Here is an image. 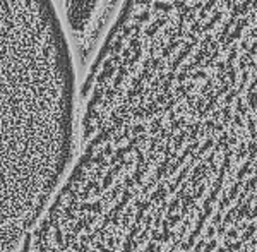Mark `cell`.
Listing matches in <instances>:
<instances>
[{"label": "cell", "mask_w": 257, "mask_h": 252, "mask_svg": "<svg viewBox=\"0 0 257 252\" xmlns=\"http://www.w3.org/2000/svg\"><path fill=\"white\" fill-rule=\"evenodd\" d=\"M79 101L55 0H0V252H17L74 158Z\"/></svg>", "instance_id": "1"}, {"label": "cell", "mask_w": 257, "mask_h": 252, "mask_svg": "<svg viewBox=\"0 0 257 252\" xmlns=\"http://www.w3.org/2000/svg\"><path fill=\"white\" fill-rule=\"evenodd\" d=\"M112 2L113 0H58V9L67 24L69 34L86 41L93 33L94 39L96 29L101 26L105 14L108 16L110 7L113 5Z\"/></svg>", "instance_id": "2"}]
</instances>
